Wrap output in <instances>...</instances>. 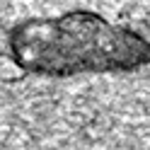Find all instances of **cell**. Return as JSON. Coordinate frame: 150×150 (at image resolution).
<instances>
[{
	"label": "cell",
	"instance_id": "6da1fadb",
	"mask_svg": "<svg viewBox=\"0 0 150 150\" xmlns=\"http://www.w3.org/2000/svg\"><path fill=\"white\" fill-rule=\"evenodd\" d=\"M12 61L39 78L128 73L150 63V41L87 10L32 17L7 34Z\"/></svg>",
	"mask_w": 150,
	"mask_h": 150
}]
</instances>
